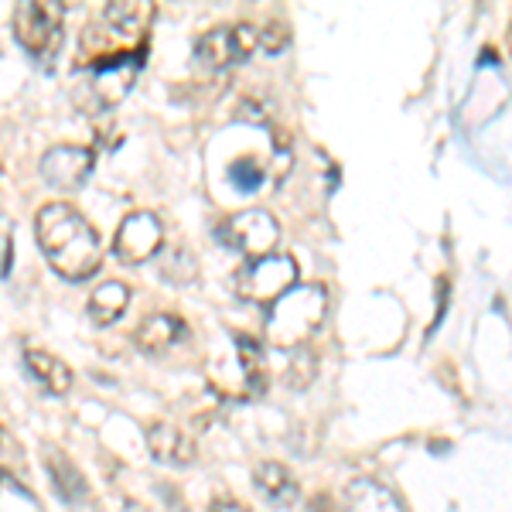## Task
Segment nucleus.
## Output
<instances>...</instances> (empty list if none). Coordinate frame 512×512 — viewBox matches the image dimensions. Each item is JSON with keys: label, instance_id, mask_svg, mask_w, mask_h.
<instances>
[{"label": "nucleus", "instance_id": "1", "mask_svg": "<svg viewBox=\"0 0 512 512\" xmlns=\"http://www.w3.org/2000/svg\"><path fill=\"white\" fill-rule=\"evenodd\" d=\"M35 239L48 267L65 280L93 277L103 263V243L86 216L69 202H48L35 216Z\"/></svg>", "mask_w": 512, "mask_h": 512}, {"label": "nucleus", "instance_id": "2", "mask_svg": "<svg viewBox=\"0 0 512 512\" xmlns=\"http://www.w3.org/2000/svg\"><path fill=\"white\" fill-rule=\"evenodd\" d=\"M328 318V291L321 284H297L280 301L270 304L267 342L274 349H297L308 342Z\"/></svg>", "mask_w": 512, "mask_h": 512}, {"label": "nucleus", "instance_id": "3", "mask_svg": "<svg viewBox=\"0 0 512 512\" xmlns=\"http://www.w3.org/2000/svg\"><path fill=\"white\" fill-rule=\"evenodd\" d=\"M301 267L291 253H270L260 260H250L243 270L236 274V294L250 304H274L280 301L291 287H297Z\"/></svg>", "mask_w": 512, "mask_h": 512}, {"label": "nucleus", "instance_id": "4", "mask_svg": "<svg viewBox=\"0 0 512 512\" xmlns=\"http://www.w3.org/2000/svg\"><path fill=\"white\" fill-rule=\"evenodd\" d=\"M62 21H65V7L52 4V0H28V4L14 7V35H18L24 52L35 55L38 62L52 59L59 52Z\"/></svg>", "mask_w": 512, "mask_h": 512}, {"label": "nucleus", "instance_id": "5", "mask_svg": "<svg viewBox=\"0 0 512 512\" xmlns=\"http://www.w3.org/2000/svg\"><path fill=\"white\" fill-rule=\"evenodd\" d=\"M216 236L233 253H243V256H250V260H260V256H270L277 250L280 226H277V219L270 216V212L246 209V212H236V216L222 219Z\"/></svg>", "mask_w": 512, "mask_h": 512}, {"label": "nucleus", "instance_id": "6", "mask_svg": "<svg viewBox=\"0 0 512 512\" xmlns=\"http://www.w3.org/2000/svg\"><path fill=\"white\" fill-rule=\"evenodd\" d=\"M140 65H144V55L140 52H120V55H106L89 65V93H93L99 110H110L120 99L130 96L134 82L140 76Z\"/></svg>", "mask_w": 512, "mask_h": 512}, {"label": "nucleus", "instance_id": "7", "mask_svg": "<svg viewBox=\"0 0 512 512\" xmlns=\"http://www.w3.org/2000/svg\"><path fill=\"white\" fill-rule=\"evenodd\" d=\"M260 48V31L253 24H233V28H212L195 41V55L209 69H229L246 62Z\"/></svg>", "mask_w": 512, "mask_h": 512}, {"label": "nucleus", "instance_id": "8", "mask_svg": "<svg viewBox=\"0 0 512 512\" xmlns=\"http://www.w3.org/2000/svg\"><path fill=\"white\" fill-rule=\"evenodd\" d=\"M164 246V222L154 216V212H130L127 219L120 222L117 236H113V256L120 263H147L161 253Z\"/></svg>", "mask_w": 512, "mask_h": 512}, {"label": "nucleus", "instance_id": "9", "mask_svg": "<svg viewBox=\"0 0 512 512\" xmlns=\"http://www.w3.org/2000/svg\"><path fill=\"white\" fill-rule=\"evenodd\" d=\"M93 168H96V154L89 147H76V144L52 147L38 164L45 185L55 188V192H79L89 181V175H93Z\"/></svg>", "mask_w": 512, "mask_h": 512}, {"label": "nucleus", "instance_id": "10", "mask_svg": "<svg viewBox=\"0 0 512 512\" xmlns=\"http://www.w3.org/2000/svg\"><path fill=\"white\" fill-rule=\"evenodd\" d=\"M41 458H45V472H48V482H52V489L59 492L62 502H69V506H82V502H89V489L86 475L79 472V465L69 458L62 448H52V444H45V451H41Z\"/></svg>", "mask_w": 512, "mask_h": 512}, {"label": "nucleus", "instance_id": "11", "mask_svg": "<svg viewBox=\"0 0 512 512\" xmlns=\"http://www.w3.org/2000/svg\"><path fill=\"white\" fill-rule=\"evenodd\" d=\"M185 338H188L185 318L168 315V311H158V315H147V318L137 325V332H134L137 349L144 352V355H164V352L175 349L178 342H185Z\"/></svg>", "mask_w": 512, "mask_h": 512}, {"label": "nucleus", "instance_id": "12", "mask_svg": "<svg viewBox=\"0 0 512 512\" xmlns=\"http://www.w3.org/2000/svg\"><path fill=\"white\" fill-rule=\"evenodd\" d=\"M147 448H151L154 461H161L168 468H188L198 454L192 437L175 424H164V420L147 427Z\"/></svg>", "mask_w": 512, "mask_h": 512}, {"label": "nucleus", "instance_id": "13", "mask_svg": "<svg viewBox=\"0 0 512 512\" xmlns=\"http://www.w3.org/2000/svg\"><path fill=\"white\" fill-rule=\"evenodd\" d=\"M253 485L270 506H294L297 495H301L291 468H284L280 461H260L253 472Z\"/></svg>", "mask_w": 512, "mask_h": 512}, {"label": "nucleus", "instance_id": "14", "mask_svg": "<svg viewBox=\"0 0 512 512\" xmlns=\"http://www.w3.org/2000/svg\"><path fill=\"white\" fill-rule=\"evenodd\" d=\"M24 369H28L31 379L45 386L48 393L65 396V393L72 390V369L65 366L62 359H55L52 352H45V349H28V352H24Z\"/></svg>", "mask_w": 512, "mask_h": 512}, {"label": "nucleus", "instance_id": "15", "mask_svg": "<svg viewBox=\"0 0 512 512\" xmlns=\"http://www.w3.org/2000/svg\"><path fill=\"white\" fill-rule=\"evenodd\" d=\"M345 509L349 512H403L400 499L379 485L376 478H355L345 489Z\"/></svg>", "mask_w": 512, "mask_h": 512}, {"label": "nucleus", "instance_id": "16", "mask_svg": "<svg viewBox=\"0 0 512 512\" xmlns=\"http://www.w3.org/2000/svg\"><path fill=\"white\" fill-rule=\"evenodd\" d=\"M130 308V287L120 284V280H106V284H99L93 294H89V318L96 321L99 328L113 325V321H120L123 315H127Z\"/></svg>", "mask_w": 512, "mask_h": 512}, {"label": "nucleus", "instance_id": "17", "mask_svg": "<svg viewBox=\"0 0 512 512\" xmlns=\"http://www.w3.org/2000/svg\"><path fill=\"white\" fill-rule=\"evenodd\" d=\"M151 18H154V4H137V0H117V4L103 7V21L123 38L144 35Z\"/></svg>", "mask_w": 512, "mask_h": 512}, {"label": "nucleus", "instance_id": "18", "mask_svg": "<svg viewBox=\"0 0 512 512\" xmlns=\"http://www.w3.org/2000/svg\"><path fill=\"white\" fill-rule=\"evenodd\" d=\"M0 512H45V509H41L38 495L18 475L0 468Z\"/></svg>", "mask_w": 512, "mask_h": 512}, {"label": "nucleus", "instance_id": "19", "mask_svg": "<svg viewBox=\"0 0 512 512\" xmlns=\"http://www.w3.org/2000/svg\"><path fill=\"white\" fill-rule=\"evenodd\" d=\"M161 277H168L171 284H195L198 263L188 250H171L161 263Z\"/></svg>", "mask_w": 512, "mask_h": 512}, {"label": "nucleus", "instance_id": "20", "mask_svg": "<svg viewBox=\"0 0 512 512\" xmlns=\"http://www.w3.org/2000/svg\"><path fill=\"white\" fill-rule=\"evenodd\" d=\"M229 181H233L236 192L253 195L256 188H263V181H267V171H263L253 158L250 161H233V164H229Z\"/></svg>", "mask_w": 512, "mask_h": 512}, {"label": "nucleus", "instance_id": "21", "mask_svg": "<svg viewBox=\"0 0 512 512\" xmlns=\"http://www.w3.org/2000/svg\"><path fill=\"white\" fill-rule=\"evenodd\" d=\"M11 263H14V229L11 222L0 216V280L11 274Z\"/></svg>", "mask_w": 512, "mask_h": 512}, {"label": "nucleus", "instance_id": "22", "mask_svg": "<svg viewBox=\"0 0 512 512\" xmlns=\"http://www.w3.org/2000/svg\"><path fill=\"white\" fill-rule=\"evenodd\" d=\"M4 465H21V444L14 441L7 427H0V468Z\"/></svg>", "mask_w": 512, "mask_h": 512}, {"label": "nucleus", "instance_id": "23", "mask_svg": "<svg viewBox=\"0 0 512 512\" xmlns=\"http://www.w3.org/2000/svg\"><path fill=\"white\" fill-rule=\"evenodd\" d=\"M209 512H253L246 502H239V499H233V495H216L212 499V506H209Z\"/></svg>", "mask_w": 512, "mask_h": 512}]
</instances>
